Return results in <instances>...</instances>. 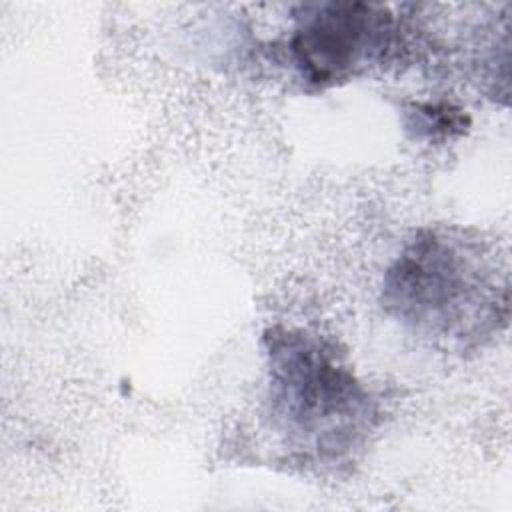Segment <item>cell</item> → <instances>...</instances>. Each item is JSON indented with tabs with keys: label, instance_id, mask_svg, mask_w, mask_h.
Masks as SVG:
<instances>
[{
	"label": "cell",
	"instance_id": "2",
	"mask_svg": "<svg viewBox=\"0 0 512 512\" xmlns=\"http://www.w3.org/2000/svg\"><path fill=\"white\" fill-rule=\"evenodd\" d=\"M266 404L284 444L306 464H346L366 446L378 408L328 340L294 328L264 334Z\"/></svg>",
	"mask_w": 512,
	"mask_h": 512
},
{
	"label": "cell",
	"instance_id": "1",
	"mask_svg": "<svg viewBox=\"0 0 512 512\" xmlns=\"http://www.w3.org/2000/svg\"><path fill=\"white\" fill-rule=\"evenodd\" d=\"M382 304L418 336L464 352L506 326L508 276L476 240L424 228L384 272Z\"/></svg>",
	"mask_w": 512,
	"mask_h": 512
},
{
	"label": "cell",
	"instance_id": "3",
	"mask_svg": "<svg viewBox=\"0 0 512 512\" xmlns=\"http://www.w3.org/2000/svg\"><path fill=\"white\" fill-rule=\"evenodd\" d=\"M394 46V18L374 4H306L296 14L288 50L306 84L336 86L368 64L382 62Z\"/></svg>",
	"mask_w": 512,
	"mask_h": 512
}]
</instances>
